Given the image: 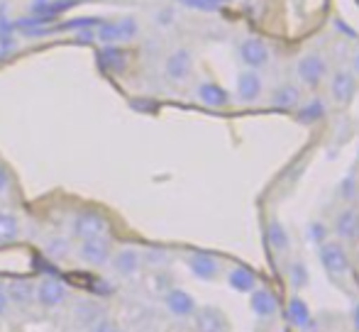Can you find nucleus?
Wrapping results in <instances>:
<instances>
[{
    "label": "nucleus",
    "instance_id": "obj_2",
    "mask_svg": "<svg viewBox=\"0 0 359 332\" xmlns=\"http://www.w3.org/2000/svg\"><path fill=\"white\" fill-rule=\"evenodd\" d=\"M135 34H137V22L133 18H123V20H115V22H100L93 37L103 44H118L133 39Z\"/></svg>",
    "mask_w": 359,
    "mask_h": 332
},
{
    "label": "nucleus",
    "instance_id": "obj_21",
    "mask_svg": "<svg viewBox=\"0 0 359 332\" xmlns=\"http://www.w3.org/2000/svg\"><path fill=\"white\" fill-rule=\"evenodd\" d=\"M271 105L279 110H296L301 105V90L291 83H281L271 93Z\"/></svg>",
    "mask_w": 359,
    "mask_h": 332
},
{
    "label": "nucleus",
    "instance_id": "obj_1",
    "mask_svg": "<svg viewBox=\"0 0 359 332\" xmlns=\"http://www.w3.org/2000/svg\"><path fill=\"white\" fill-rule=\"evenodd\" d=\"M74 235L81 240H90V237H105L110 230V223L103 213L98 210H81L74 215Z\"/></svg>",
    "mask_w": 359,
    "mask_h": 332
},
{
    "label": "nucleus",
    "instance_id": "obj_10",
    "mask_svg": "<svg viewBox=\"0 0 359 332\" xmlns=\"http://www.w3.org/2000/svg\"><path fill=\"white\" fill-rule=\"evenodd\" d=\"M196 325V332H227V318L213 305H203V308H196V313L191 315Z\"/></svg>",
    "mask_w": 359,
    "mask_h": 332
},
{
    "label": "nucleus",
    "instance_id": "obj_24",
    "mask_svg": "<svg viewBox=\"0 0 359 332\" xmlns=\"http://www.w3.org/2000/svg\"><path fill=\"white\" fill-rule=\"evenodd\" d=\"M8 298L10 303L29 305L34 300V284H29V281H13L8 286Z\"/></svg>",
    "mask_w": 359,
    "mask_h": 332
},
{
    "label": "nucleus",
    "instance_id": "obj_25",
    "mask_svg": "<svg viewBox=\"0 0 359 332\" xmlns=\"http://www.w3.org/2000/svg\"><path fill=\"white\" fill-rule=\"evenodd\" d=\"M20 235V223L13 213H0V242H13Z\"/></svg>",
    "mask_w": 359,
    "mask_h": 332
},
{
    "label": "nucleus",
    "instance_id": "obj_8",
    "mask_svg": "<svg viewBox=\"0 0 359 332\" xmlns=\"http://www.w3.org/2000/svg\"><path fill=\"white\" fill-rule=\"evenodd\" d=\"M186 266L201 281H215L217 274H220V261L213 254H208V251H191L186 256Z\"/></svg>",
    "mask_w": 359,
    "mask_h": 332
},
{
    "label": "nucleus",
    "instance_id": "obj_28",
    "mask_svg": "<svg viewBox=\"0 0 359 332\" xmlns=\"http://www.w3.org/2000/svg\"><path fill=\"white\" fill-rule=\"evenodd\" d=\"M184 8H191V10H201V13H213L217 10V5L213 0H179Z\"/></svg>",
    "mask_w": 359,
    "mask_h": 332
},
{
    "label": "nucleus",
    "instance_id": "obj_19",
    "mask_svg": "<svg viewBox=\"0 0 359 332\" xmlns=\"http://www.w3.org/2000/svg\"><path fill=\"white\" fill-rule=\"evenodd\" d=\"M286 318L296 330L311 328V308H308V303L301 296H291V300L286 305Z\"/></svg>",
    "mask_w": 359,
    "mask_h": 332
},
{
    "label": "nucleus",
    "instance_id": "obj_12",
    "mask_svg": "<svg viewBox=\"0 0 359 332\" xmlns=\"http://www.w3.org/2000/svg\"><path fill=\"white\" fill-rule=\"evenodd\" d=\"M191 69H194V59H191L189 49H176L164 62V74L171 81H184V78H189Z\"/></svg>",
    "mask_w": 359,
    "mask_h": 332
},
{
    "label": "nucleus",
    "instance_id": "obj_16",
    "mask_svg": "<svg viewBox=\"0 0 359 332\" xmlns=\"http://www.w3.org/2000/svg\"><path fill=\"white\" fill-rule=\"evenodd\" d=\"M196 95H198L201 103L208 105V108H227V105H230V93H227L220 83H213V81L201 83Z\"/></svg>",
    "mask_w": 359,
    "mask_h": 332
},
{
    "label": "nucleus",
    "instance_id": "obj_14",
    "mask_svg": "<svg viewBox=\"0 0 359 332\" xmlns=\"http://www.w3.org/2000/svg\"><path fill=\"white\" fill-rule=\"evenodd\" d=\"M335 235L345 242H355L359 240V213L352 208H345L335 215V225H332Z\"/></svg>",
    "mask_w": 359,
    "mask_h": 332
},
{
    "label": "nucleus",
    "instance_id": "obj_37",
    "mask_svg": "<svg viewBox=\"0 0 359 332\" xmlns=\"http://www.w3.org/2000/svg\"><path fill=\"white\" fill-rule=\"evenodd\" d=\"M357 157H359V149H357Z\"/></svg>",
    "mask_w": 359,
    "mask_h": 332
},
{
    "label": "nucleus",
    "instance_id": "obj_7",
    "mask_svg": "<svg viewBox=\"0 0 359 332\" xmlns=\"http://www.w3.org/2000/svg\"><path fill=\"white\" fill-rule=\"evenodd\" d=\"M79 256L88 266H105L113 256V249H110V242L105 237H90L81 242Z\"/></svg>",
    "mask_w": 359,
    "mask_h": 332
},
{
    "label": "nucleus",
    "instance_id": "obj_9",
    "mask_svg": "<svg viewBox=\"0 0 359 332\" xmlns=\"http://www.w3.org/2000/svg\"><path fill=\"white\" fill-rule=\"evenodd\" d=\"M164 305L174 318H191L196 313V298L184 289H169L164 293Z\"/></svg>",
    "mask_w": 359,
    "mask_h": 332
},
{
    "label": "nucleus",
    "instance_id": "obj_29",
    "mask_svg": "<svg viewBox=\"0 0 359 332\" xmlns=\"http://www.w3.org/2000/svg\"><path fill=\"white\" fill-rule=\"evenodd\" d=\"M308 233H311L313 242H318V244H323L327 240V230H325V225H320V223H313L311 228H308Z\"/></svg>",
    "mask_w": 359,
    "mask_h": 332
},
{
    "label": "nucleus",
    "instance_id": "obj_22",
    "mask_svg": "<svg viewBox=\"0 0 359 332\" xmlns=\"http://www.w3.org/2000/svg\"><path fill=\"white\" fill-rule=\"evenodd\" d=\"M325 113H327L325 103H323L320 98H311L296 108V120L301 125H316L325 118Z\"/></svg>",
    "mask_w": 359,
    "mask_h": 332
},
{
    "label": "nucleus",
    "instance_id": "obj_13",
    "mask_svg": "<svg viewBox=\"0 0 359 332\" xmlns=\"http://www.w3.org/2000/svg\"><path fill=\"white\" fill-rule=\"evenodd\" d=\"M330 93L340 105H347L357 93V78L352 71H335L330 78Z\"/></svg>",
    "mask_w": 359,
    "mask_h": 332
},
{
    "label": "nucleus",
    "instance_id": "obj_36",
    "mask_svg": "<svg viewBox=\"0 0 359 332\" xmlns=\"http://www.w3.org/2000/svg\"><path fill=\"white\" fill-rule=\"evenodd\" d=\"M34 3H47V0H34Z\"/></svg>",
    "mask_w": 359,
    "mask_h": 332
},
{
    "label": "nucleus",
    "instance_id": "obj_17",
    "mask_svg": "<svg viewBox=\"0 0 359 332\" xmlns=\"http://www.w3.org/2000/svg\"><path fill=\"white\" fill-rule=\"evenodd\" d=\"M110 264H113V269L118 271V274L133 276L135 271L140 269V264H142V254H140L137 249H133V247H123V249H118L113 256H110Z\"/></svg>",
    "mask_w": 359,
    "mask_h": 332
},
{
    "label": "nucleus",
    "instance_id": "obj_6",
    "mask_svg": "<svg viewBox=\"0 0 359 332\" xmlns=\"http://www.w3.org/2000/svg\"><path fill=\"white\" fill-rule=\"evenodd\" d=\"M240 59H242V64H245L247 69H252V71H259V69H264L266 64H269L271 52L259 37H245L240 42Z\"/></svg>",
    "mask_w": 359,
    "mask_h": 332
},
{
    "label": "nucleus",
    "instance_id": "obj_3",
    "mask_svg": "<svg viewBox=\"0 0 359 332\" xmlns=\"http://www.w3.org/2000/svg\"><path fill=\"white\" fill-rule=\"evenodd\" d=\"M325 71H327L325 59H323L320 54H316V52L303 54V57L296 62V76H298V81L306 83V85H311V88L320 85V81L325 78Z\"/></svg>",
    "mask_w": 359,
    "mask_h": 332
},
{
    "label": "nucleus",
    "instance_id": "obj_35",
    "mask_svg": "<svg viewBox=\"0 0 359 332\" xmlns=\"http://www.w3.org/2000/svg\"><path fill=\"white\" fill-rule=\"evenodd\" d=\"M213 3L217 5V8H220V5H225V3H227V0H213Z\"/></svg>",
    "mask_w": 359,
    "mask_h": 332
},
{
    "label": "nucleus",
    "instance_id": "obj_30",
    "mask_svg": "<svg viewBox=\"0 0 359 332\" xmlns=\"http://www.w3.org/2000/svg\"><path fill=\"white\" fill-rule=\"evenodd\" d=\"M90 332H120V330H118V325H115L113 320L98 318V320L93 323V328H90Z\"/></svg>",
    "mask_w": 359,
    "mask_h": 332
},
{
    "label": "nucleus",
    "instance_id": "obj_15",
    "mask_svg": "<svg viewBox=\"0 0 359 332\" xmlns=\"http://www.w3.org/2000/svg\"><path fill=\"white\" fill-rule=\"evenodd\" d=\"M262 90H264V83H262V76L257 71L247 69V71H242L240 76H237V98H240L242 103L257 100L262 95Z\"/></svg>",
    "mask_w": 359,
    "mask_h": 332
},
{
    "label": "nucleus",
    "instance_id": "obj_26",
    "mask_svg": "<svg viewBox=\"0 0 359 332\" xmlns=\"http://www.w3.org/2000/svg\"><path fill=\"white\" fill-rule=\"evenodd\" d=\"M44 251H47L52 259H67L69 251H72V244H69L67 237H49L47 244H44Z\"/></svg>",
    "mask_w": 359,
    "mask_h": 332
},
{
    "label": "nucleus",
    "instance_id": "obj_23",
    "mask_svg": "<svg viewBox=\"0 0 359 332\" xmlns=\"http://www.w3.org/2000/svg\"><path fill=\"white\" fill-rule=\"evenodd\" d=\"M266 242H269V247L276 251V254H284L291 247V240H288V233L286 228L281 225V220L271 218L269 220V228H266Z\"/></svg>",
    "mask_w": 359,
    "mask_h": 332
},
{
    "label": "nucleus",
    "instance_id": "obj_31",
    "mask_svg": "<svg viewBox=\"0 0 359 332\" xmlns=\"http://www.w3.org/2000/svg\"><path fill=\"white\" fill-rule=\"evenodd\" d=\"M10 308V298H8V289L0 284V315H5Z\"/></svg>",
    "mask_w": 359,
    "mask_h": 332
},
{
    "label": "nucleus",
    "instance_id": "obj_33",
    "mask_svg": "<svg viewBox=\"0 0 359 332\" xmlns=\"http://www.w3.org/2000/svg\"><path fill=\"white\" fill-rule=\"evenodd\" d=\"M352 74L359 76V49L355 52V57H352Z\"/></svg>",
    "mask_w": 359,
    "mask_h": 332
},
{
    "label": "nucleus",
    "instance_id": "obj_34",
    "mask_svg": "<svg viewBox=\"0 0 359 332\" xmlns=\"http://www.w3.org/2000/svg\"><path fill=\"white\" fill-rule=\"evenodd\" d=\"M352 325H355V330L359 332V305H355V310H352Z\"/></svg>",
    "mask_w": 359,
    "mask_h": 332
},
{
    "label": "nucleus",
    "instance_id": "obj_20",
    "mask_svg": "<svg viewBox=\"0 0 359 332\" xmlns=\"http://www.w3.org/2000/svg\"><path fill=\"white\" fill-rule=\"evenodd\" d=\"M98 64H100V69H105V71L120 74V71H125V67H128V52L115 47V44H108V47L100 49Z\"/></svg>",
    "mask_w": 359,
    "mask_h": 332
},
{
    "label": "nucleus",
    "instance_id": "obj_32",
    "mask_svg": "<svg viewBox=\"0 0 359 332\" xmlns=\"http://www.w3.org/2000/svg\"><path fill=\"white\" fill-rule=\"evenodd\" d=\"M10 188V174H8V169L5 166H0V193L3 191H8Z\"/></svg>",
    "mask_w": 359,
    "mask_h": 332
},
{
    "label": "nucleus",
    "instance_id": "obj_5",
    "mask_svg": "<svg viewBox=\"0 0 359 332\" xmlns=\"http://www.w3.org/2000/svg\"><path fill=\"white\" fill-rule=\"evenodd\" d=\"M67 298H69V289L62 281L52 279V276H44V279L34 286V300H37L42 308H59Z\"/></svg>",
    "mask_w": 359,
    "mask_h": 332
},
{
    "label": "nucleus",
    "instance_id": "obj_11",
    "mask_svg": "<svg viewBox=\"0 0 359 332\" xmlns=\"http://www.w3.org/2000/svg\"><path fill=\"white\" fill-rule=\"evenodd\" d=\"M250 310L262 320H269L279 313V298L269 289H255L250 293Z\"/></svg>",
    "mask_w": 359,
    "mask_h": 332
},
{
    "label": "nucleus",
    "instance_id": "obj_18",
    "mask_svg": "<svg viewBox=\"0 0 359 332\" xmlns=\"http://www.w3.org/2000/svg\"><path fill=\"white\" fill-rule=\"evenodd\" d=\"M227 284L237 293H252L257 289V274L247 266H232L227 271Z\"/></svg>",
    "mask_w": 359,
    "mask_h": 332
},
{
    "label": "nucleus",
    "instance_id": "obj_4",
    "mask_svg": "<svg viewBox=\"0 0 359 332\" xmlns=\"http://www.w3.org/2000/svg\"><path fill=\"white\" fill-rule=\"evenodd\" d=\"M320 264L330 276H342L350 271V256H347V251L340 242H332V240L327 242L325 240L320 244Z\"/></svg>",
    "mask_w": 359,
    "mask_h": 332
},
{
    "label": "nucleus",
    "instance_id": "obj_27",
    "mask_svg": "<svg viewBox=\"0 0 359 332\" xmlns=\"http://www.w3.org/2000/svg\"><path fill=\"white\" fill-rule=\"evenodd\" d=\"M288 276H291V286L293 289H306L308 286V269L303 261H293L291 266H288Z\"/></svg>",
    "mask_w": 359,
    "mask_h": 332
}]
</instances>
